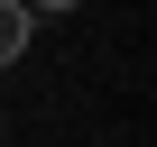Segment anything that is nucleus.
<instances>
[{"instance_id": "obj_1", "label": "nucleus", "mask_w": 157, "mask_h": 147, "mask_svg": "<svg viewBox=\"0 0 157 147\" xmlns=\"http://www.w3.org/2000/svg\"><path fill=\"white\" fill-rule=\"evenodd\" d=\"M28 28H37V19H28V0H0V74L28 55Z\"/></svg>"}, {"instance_id": "obj_2", "label": "nucleus", "mask_w": 157, "mask_h": 147, "mask_svg": "<svg viewBox=\"0 0 157 147\" xmlns=\"http://www.w3.org/2000/svg\"><path fill=\"white\" fill-rule=\"evenodd\" d=\"M37 9H46V19H65V9H83V0H28V19H37Z\"/></svg>"}]
</instances>
